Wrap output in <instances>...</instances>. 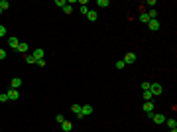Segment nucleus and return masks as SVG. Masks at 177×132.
<instances>
[{
  "mask_svg": "<svg viewBox=\"0 0 177 132\" xmlns=\"http://www.w3.org/2000/svg\"><path fill=\"white\" fill-rule=\"evenodd\" d=\"M142 97H144V101H151L154 99V95H151L150 91H142Z\"/></svg>",
  "mask_w": 177,
  "mask_h": 132,
  "instance_id": "obj_18",
  "label": "nucleus"
},
{
  "mask_svg": "<svg viewBox=\"0 0 177 132\" xmlns=\"http://www.w3.org/2000/svg\"><path fill=\"white\" fill-rule=\"evenodd\" d=\"M150 93L154 95V97H159V95L163 93V87L159 85V83H151L150 85Z\"/></svg>",
  "mask_w": 177,
  "mask_h": 132,
  "instance_id": "obj_1",
  "label": "nucleus"
},
{
  "mask_svg": "<svg viewBox=\"0 0 177 132\" xmlns=\"http://www.w3.org/2000/svg\"><path fill=\"white\" fill-rule=\"evenodd\" d=\"M24 59H26V63H30V65H33V63L38 61V59L32 55V53H26V55H24Z\"/></svg>",
  "mask_w": 177,
  "mask_h": 132,
  "instance_id": "obj_11",
  "label": "nucleus"
},
{
  "mask_svg": "<svg viewBox=\"0 0 177 132\" xmlns=\"http://www.w3.org/2000/svg\"><path fill=\"white\" fill-rule=\"evenodd\" d=\"M79 10H81V14H89V8H87V6H81Z\"/></svg>",
  "mask_w": 177,
  "mask_h": 132,
  "instance_id": "obj_30",
  "label": "nucleus"
},
{
  "mask_svg": "<svg viewBox=\"0 0 177 132\" xmlns=\"http://www.w3.org/2000/svg\"><path fill=\"white\" fill-rule=\"evenodd\" d=\"M63 12H65V14H71L73 12V6H71V4H65V6H63Z\"/></svg>",
  "mask_w": 177,
  "mask_h": 132,
  "instance_id": "obj_21",
  "label": "nucleus"
},
{
  "mask_svg": "<svg viewBox=\"0 0 177 132\" xmlns=\"http://www.w3.org/2000/svg\"><path fill=\"white\" fill-rule=\"evenodd\" d=\"M6 95H8V99H10V101H18V99H20V93H18V89H10V91H8Z\"/></svg>",
  "mask_w": 177,
  "mask_h": 132,
  "instance_id": "obj_6",
  "label": "nucleus"
},
{
  "mask_svg": "<svg viewBox=\"0 0 177 132\" xmlns=\"http://www.w3.org/2000/svg\"><path fill=\"white\" fill-rule=\"evenodd\" d=\"M0 14H2V8H0Z\"/></svg>",
  "mask_w": 177,
  "mask_h": 132,
  "instance_id": "obj_32",
  "label": "nucleus"
},
{
  "mask_svg": "<svg viewBox=\"0 0 177 132\" xmlns=\"http://www.w3.org/2000/svg\"><path fill=\"white\" fill-rule=\"evenodd\" d=\"M8 46L12 47V49H18V46H20L18 38H8Z\"/></svg>",
  "mask_w": 177,
  "mask_h": 132,
  "instance_id": "obj_8",
  "label": "nucleus"
},
{
  "mask_svg": "<svg viewBox=\"0 0 177 132\" xmlns=\"http://www.w3.org/2000/svg\"><path fill=\"white\" fill-rule=\"evenodd\" d=\"M0 8H2V12L8 10V8H10V2H8V0H0Z\"/></svg>",
  "mask_w": 177,
  "mask_h": 132,
  "instance_id": "obj_19",
  "label": "nucleus"
},
{
  "mask_svg": "<svg viewBox=\"0 0 177 132\" xmlns=\"http://www.w3.org/2000/svg\"><path fill=\"white\" fill-rule=\"evenodd\" d=\"M61 128H63L65 132H71L73 130V124L69 122V120H63V122H61Z\"/></svg>",
  "mask_w": 177,
  "mask_h": 132,
  "instance_id": "obj_10",
  "label": "nucleus"
},
{
  "mask_svg": "<svg viewBox=\"0 0 177 132\" xmlns=\"http://www.w3.org/2000/svg\"><path fill=\"white\" fill-rule=\"evenodd\" d=\"M36 65H39V67H45V59H38V61H36Z\"/></svg>",
  "mask_w": 177,
  "mask_h": 132,
  "instance_id": "obj_27",
  "label": "nucleus"
},
{
  "mask_svg": "<svg viewBox=\"0 0 177 132\" xmlns=\"http://www.w3.org/2000/svg\"><path fill=\"white\" fill-rule=\"evenodd\" d=\"M4 36H6V28L0 26V38H4Z\"/></svg>",
  "mask_w": 177,
  "mask_h": 132,
  "instance_id": "obj_29",
  "label": "nucleus"
},
{
  "mask_svg": "<svg viewBox=\"0 0 177 132\" xmlns=\"http://www.w3.org/2000/svg\"><path fill=\"white\" fill-rule=\"evenodd\" d=\"M81 112H83V118H85V116H91L92 114V106L91 105H83L81 106Z\"/></svg>",
  "mask_w": 177,
  "mask_h": 132,
  "instance_id": "obj_7",
  "label": "nucleus"
},
{
  "mask_svg": "<svg viewBox=\"0 0 177 132\" xmlns=\"http://www.w3.org/2000/svg\"><path fill=\"white\" fill-rule=\"evenodd\" d=\"M122 61H124V65H132V63H136V53H126Z\"/></svg>",
  "mask_w": 177,
  "mask_h": 132,
  "instance_id": "obj_4",
  "label": "nucleus"
},
{
  "mask_svg": "<svg viewBox=\"0 0 177 132\" xmlns=\"http://www.w3.org/2000/svg\"><path fill=\"white\" fill-rule=\"evenodd\" d=\"M148 28H150L151 32H157V30L161 28V24H159V20H157V18H151V20L148 22Z\"/></svg>",
  "mask_w": 177,
  "mask_h": 132,
  "instance_id": "obj_3",
  "label": "nucleus"
},
{
  "mask_svg": "<svg viewBox=\"0 0 177 132\" xmlns=\"http://www.w3.org/2000/svg\"><path fill=\"white\" fill-rule=\"evenodd\" d=\"M6 55H8L6 49H2V47H0V61H4V59H6Z\"/></svg>",
  "mask_w": 177,
  "mask_h": 132,
  "instance_id": "obj_22",
  "label": "nucleus"
},
{
  "mask_svg": "<svg viewBox=\"0 0 177 132\" xmlns=\"http://www.w3.org/2000/svg\"><path fill=\"white\" fill-rule=\"evenodd\" d=\"M165 124H167L171 130H173V128H177V120H175V118H165Z\"/></svg>",
  "mask_w": 177,
  "mask_h": 132,
  "instance_id": "obj_13",
  "label": "nucleus"
},
{
  "mask_svg": "<svg viewBox=\"0 0 177 132\" xmlns=\"http://www.w3.org/2000/svg\"><path fill=\"white\" fill-rule=\"evenodd\" d=\"M55 120H57L59 124H61V122H63V120H65V116H63V114H57V116H55Z\"/></svg>",
  "mask_w": 177,
  "mask_h": 132,
  "instance_id": "obj_26",
  "label": "nucleus"
},
{
  "mask_svg": "<svg viewBox=\"0 0 177 132\" xmlns=\"http://www.w3.org/2000/svg\"><path fill=\"white\" fill-rule=\"evenodd\" d=\"M6 101H10L8 99V95L6 93H0V103H6Z\"/></svg>",
  "mask_w": 177,
  "mask_h": 132,
  "instance_id": "obj_23",
  "label": "nucleus"
},
{
  "mask_svg": "<svg viewBox=\"0 0 177 132\" xmlns=\"http://www.w3.org/2000/svg\"><path fill=\"white\" fill-rule=\"evenodd\" d=\"M124 61H122V59H120V61H116V69H124Z\"/></svg>",
  "mask_w": 177,
  "mask_h": 132,
  "instance_id": "obj_25",
  "label": "nucleus"
},
{
  "mask_svg": "<svg viewBox=\"0 0 177 132\" xmlns=\"http://www.w3.org/2000/svg\"><path fill=\"white\" fill-rule=\"evenodd\" d=\"M97 6L106 8V6H110V2H108V0H98V2H97Z\"/></svg>",
  "mask_w": 177,
  "mask_h": 132,
  "instance_id": "obj_20",
  "label": "nucleus"
},
{
  "mask_svg": "<svg viewBox=\"0 0 177 132\" xmlns=\"http://www.w3.org/2000/svg\"><path fill=\"white\" fill-rule=\"evenodd\" d=\"M18 51H20V53H28V44H26V41H20Z\"/></svg>",
  "mask_w": 177,
  "mask_h": 132,
  "instance_id": "obj_16",
  "label": "nucleus"
},
{
  "mask_svg": "<svg viewBox=\"0 0 177 132\" xmlns=\"http://www.w3.org/2000/svg\"><path fill=\"white\" fill-rule=\"evenodd\" d=\"M87 18H89V20H91V22H97V18H98V14L95 12V10H89V14H87Z\"/></svg>",
  "mask_w": 177,
  "mask_h": 132,
  "instance_id": "obj_15",
  "label": "nucleus"
},
{
  "mask_svg": "<svg viewBox=\"0 0 177 132\" xmlns=\"http://www.w3.org/2000/svg\"><path fill=\"white\" fill-rule=\"evenodd\" d=\"M32 55L36 57V59H43V55H45V51H43V49H36V51H33Z\"/></svg>",
  "mask_w": 177,
  "mask_h": 132,
  "instance_id": "obj_14",
  "label": "nucleus"
},
{
  "mask_svg": "<svg viewBox=\"0 0 177 132\" xmlns=\"http://www.w3.org/2000/svg\"><path fill=\"white\" fill-rule=\"evenodd\" d=\"M20 85H22V79H20V77H14V79L10 81V89H18Z\"/></svg>",
  "mask_w": 177,
  "mask_h": 132,
  "instance_id": "obj_9",
  "label": "nucleus"
},
{
  "mask_svg": "<svg viewBox=\"0 0 177 132\" xmlns=\"http://www.w3.org/2000/svg\"><path fill=\"white\" fill-rule=\"evenodd\" d=\"M55 4H57V6H61V8H63V6H65V4H67V2H65V0H55Z\"/></svg>",
  "mask_w": 177,
  "mask_h": 132,
  "instance_id": "obj_28",
  "label": "nucleus"
},
{
  "mask_svg": "<svg viewBox=\"0 0 177 132\" xmlns=\"http://www.w3.org/2000/svg\"><path fill=\"white\" fill-rule=\"evenodd\" d=\"M150 85H151V83L144 81V83H142V91H150Z\"/></svg>",
  "mask_w": 177,
  "mask_h": 132,
  "instance_id": "obj_24",
  "label": "nucleus"
},
{
  "mask_svg": "<svg viewBox=\"0 0 177 132\" xmlns=\"http://www.w3.org/2000/svg\"><path fill=\"white\" fill-rule=\"evenodd\" d=\"M169 132H177V128H173V130H169Z\"/></svg>",
  "mask_w": 177,
  "mask_h": 132,
  "instance_id": "obj_31",
  "label": "nucleus"
},
{
  "mask_svg": "<svg viewBox=\"0 0 177 132\" xmlns=\"http://www.w3.org/2000/svg\"><path fill=\"white\" fill-rule=\"evenodd\" d=\"M142 108H144V112L148 114V116H151V114H154V103H151V101H148Z\"/></svg>",
  "mask_w": 177,
  "mask_h": 132,
  "instance_id": "obj_5",
  "label": "nucleus"
},
{
  "mask_svg": "<svg viewBox=\"0 0 177 132\" xmlns=\"http://www.w3.org/2000/svg\"><path fill=\"white\" fill-rule=\"evenodd\" d=\"M150 118L154 120L156 124H165V118H167V116H165V114H161V112H154Z\"/></svg>",
  "mask_w": 177,
  "mask_h": 132,
  "instance_id": "obj_2",
  "label": "nucleus"
},
{
  "mask_svg": "<svg viewBox=\"0 0 177 132\" xmlns=\"http://www.w3.org/2000/svg\"><path fill=\"white\" fill-rule=\"evenodd\" d=\"M140 22H142V24H148V22H150V16H148V12H142V16H140Z\"/></svg>",
  "mask_w": 177,
  "mask_h": 132,
  "instance_id": "obj_17",
  "label": "nucleus"
},
{
  "mask_svg": "<svg viewBox=\"0 0 177 132\" xmlns=\"http://www.w3.org/2000/svg\"><path fill=\"white\" fill-rule=\"evenodd\" d=\"M71 111L77 114L79 118H83V112H81V105H73V106H71Z\"/></svg>",
  "mask_w": 177,
  "mask_h": 132,
  "instance_id": "obj_12",
  "label": "nucleus"
}]
</instances>
